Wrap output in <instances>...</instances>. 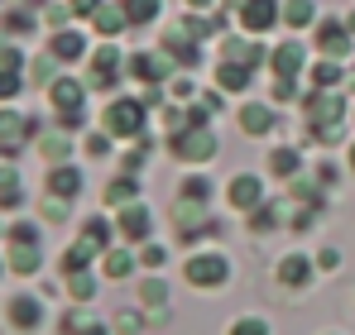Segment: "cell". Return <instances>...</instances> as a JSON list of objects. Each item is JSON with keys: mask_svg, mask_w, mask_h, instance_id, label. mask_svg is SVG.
<instances>
[{"mask_svg": "<svg viewBox=\"0 0 355 335\" xmlns=\"http://www.w3.org/2000/svg\"><path fill=\"white\" fill-rule=\"evenodd\" d=\"M139 302H144V307L168 302V287H164V278H144V282H139Z\"/></svg>", "mask_w": 355, "mask_h": 335, "instance_id": "obj_22", "label": "cell"}, {"mask_svg": "<svg viewBox=\"0 0 355 335\" xmlns=\"http://www.w3.org/2000/svg\"><path fill=\"white\" fill-rule=\"evenodd\" d=\"M297 168H302V154L297 149H274L269 154V172H279V177H293Z\"/></svg>", "mask_w": 355, "mask_h": 335, "instance_id": "obj_17", "label": "cell"}, {"mask_svg": "<svg viewBox=\"0 0 355 335\" xmlns=\"http://www.w3.org/2000/svg\"><path fill=\"white\" fill-rule=\"evenodd\" d=\"M226 201H231L236 211H245V216H254V211L264 206V182L250 177V172H240V177L226 182Z\"/></svg>", "mask_w": 355, "mask_h": 335, "instance_id": "obj_4", "label": "cell"}, {"mask_svg": "<svg viewBox=\"0 0 355 335\" xmlns=\"http://www.w3.org/2000/svg\"><path fill=\"white\" fill-rule=\"evenodd\" d=\"M346 29H351V34H355V15H346Z\"/></svg>", "mask_w": 355, "mask_h": 335, "instance_id": "obj_40", "label": "cell"}, {"mask_svg": "<svg viewBox=\"0 0 355 335\" xmlns=\"http://www.w3.org/2000/svg\"><path fill=\"white\" fill-rule=\"evenodd\" d=\"M87 239H92V244H96V249H101V244H106V239H111V225L101 221V216H92V221H87Z\"/></svg>", "mask_w": 355, "mask_h": 335, "instance_id": "obj_30", "label": "cell"}, {"mask_svg": "<svg viewBox=\"0 0 355 335\" xmlns=\"http://www.w3.org/2000/svg\"><path fill=\"white\" fill-rule=\"evenodd\" d=\"M29 134H34V125H29L24 115H15V111H0V144H5V149L24 144Z\"/></svg>", "mask_w": 355, "mask_h": 335, "instance_id": "obj_10", "label": "cell"}, {"mask_svg": "<svg viewBox=\"0 0 355 335\" xmlns=\"http://www.w3.org/2000/svg\"><path fill=\"white\" fill-rule=\"evenodd\" d=\"M106 134H116V139L144 134V106H139V101H111V111H106Z\"/></svg>", "mask_w": 355, "mask_h": 335, "instance_id": "obj_3", "label": "cell"}, {"mask_svg": "<svg viewBox=\"0 0 355 335\" xmlns=\"http://www.w3.org/2000/svg\"><path fill=\"white\" fill-rule=\"evenodd\" d=\"M106 201H111V206H130V201H135V182H130V177H116V182L106 187Z\"/></svg>", "mask_w": 355, "mask_h": 335, "instance_id": "obj_23", "label": "cell"}, {"mask_svg": "<svg viewBox=\"0 0 355 335\" xmlns=\"http://www.w3.org/2000/svg\"><path fill=\"white\" fill-rule=\"evenodd\" d=\"M307 129L312 125H331V120H341V96H327V91H317L312 101H307Z\"/></svg>", "mask_w": 355, "mask_h": 335, "instance_id": "obj_11", "label": "cell"}, {"mask_svg": "<svg viewBox=\"0 0 355 335\" xmlns=\"http://www.w3.org/2000/svg\"><path fill=\"white\" fill-rule=\"evenodd\" d=\"M10 264H15V273H34L39 269V244H15Z\"/></svg>", "mask_w": 355, "mask_h": 335, "instance_id": "obj_20", "label": "cell"}, {"mask_svg": "<svg viewBox=\"0 0 355 335\" xmlns=\"http://www.w3.org/2000/svg\"><path fill=\"white\" fill-rule=\"evenodd\" d=\"M346 159H351V172H355V144H351V154H346Z\"/></svg>", "mask_w": 355, "mask_h": 335, "instance_id": "obj_41", "label": "cell"}, {"mask_svg": "<svg viewBox=\"0 0 355 335\" xmlns=\"http://www.w3.org/2000/svg\"><path fill=\"white\" fill-rule=\"evenodd\" d=\"M240 29H250V34H264V29H274L279 19H284V10H279V0H245L236 10Z\"/></svg>", "mask_w": 355, "mask_h": 335, "instance_id": "obj_5", "label": "cell"}, {"mask_svg": "<svg viewBox=\"0 0 355 335\" xmlns=\"http://www.w3.org/2000/svg\"><path fill=\"white\" fill-rule=\"evenodd\" d=\"M130 19H125V10H96V29L101 34H116V29H125Z\"/></svg>", "mask_w": 355, "mask_h": 335, "instance_id": "obj_26", "label": "cell"}, {"mask_svg": "<svg viewBox=\"0 0 355 335\" xmlns=\"http://www.w3.org/2000/svg\"><path fill=\"white\" fill-rule=\"evenodd\" d=\"M336 264H341V254H336V249H322V259H317V269H336Z\"/></svg>", "mask_w": 355, "mask_h": 335, "instance_id": "obj_36", "label": "cell"}, {"mask_svg": "<svg viewBox=\"0 0 355 335\" xmlns=\"http://www.w3.org/2000/svg\"><path fill=\"white\" fill-rule=\"evenodd\" d=\"M164 259H168L164 244H144V249H139V264H144V269H164Z\"/></svg>", "mask_w": 355, "mask_h": 335, "instance_id": "obj_29", "label": "cell"}, {"mask_svg": "<svg viewBox=\"0 0 355 335\" xmlns=\"http://www.w3.org/2000/svg\"><path fill=\"white\" fill-rule=\"evenodd\" d=\"M240 129L254 134V139H264V134L274 129V111H269V106H245V111H240Z\"/></svg>", "mask_w": 355, "mask_h": 335, "instance_id": "obj_13", "label": "cell"}, {"mask_svg": "<svg viewBox=\"0 0 355 335\" xmlns=\"http://www.w3.org/2000/svg\"><path fill=\"white\" fill-rule=\"evenodd\" d=\"M67 287H72V297H82V302H87V297L96 292V282L87 278V273H72V282H67Z\"/></svg>", "mask_w": 355, "mask_h": 335, "instance_id": "obj_32", "label": "cell"}, {"mask_svg": "<svg viewBox=\"0 0 355 335\" xmlns=\"http://www.w3.org/2000/svg\"><path fill=\"white\" fill-rule=\"evenodd\" d=\"M226 278H231V264L221 254H192L187 259V282L192 287H226Z\"/></svg>", "mask_w": 355, "mask_h": 335, "instance_id": "obj_2", "label": "cell"}, {"mask_svg": "<svg viewBox=\"0 0 355 335\" xmlns=\"http://www.w3.org/2000/svg\"><path fill=\"white\" fill-rule=\"evenodd\" d=\"M87 53V39L82 34H58L53 39V57H62V62H72V57H82Z\"/></svg>", "mask_w": 355, "mask_h": 335, "instance_id": "obj_18", "label": "cell"}, {"mask_svg": "<svg viewBox=\"0 0 355 335\" xmlns=\"http://www.w3.org/2000/svg\"><path fill=\"white\" fill-rule=\"evenodd\" d=\"M216 82H221V91H245V87H250V67L221 62V67H216Z\"/></svg>", "mask_w": 355, "mask_h": 335, "instance_id": "obj_16", "label": "cell"}, {"mask_svg": "<svg viewBox=\"0 0 355 335\" xmlns=\"http://www.w3.org/2000/svg\"><path fill=\"white\" fill-rule=\"evenodd\" d=\"M49 192L67 201L72 192H82V172H77V168H53V172H49Z\"/></svg>", "mask_w": 355, "mask_h": 335, "instance_id": "obj_14", "label": "cell"}, {"mask_svg": "<svg viewBox=\"0 0 355 335\" xmlns=\"http://www.w3.org/2000/svg\"><path fill=\"white\" fill-rule=\"evenodd\" d=\"M72 10H77V15H96L101 5H96V0H72Z\"/></svg>", "mask_w": 355, "mask_h": 335, "instance_id": "obj_37", "label": "cell"}, {"mask_svg": "<svg viewBox=\"0 0 355 335\" xmlns=\"http://www.w3.org/2000/svg\"><path fill=\"white\" fill-rule=\"evenodd\" d=\"M130 273H135V259L120 254V249H111V254H106V278H130Z\"/></svg>", "mask_w": 355, "mask_h": 335, "instance_id": "obj_24", "label": "cell"}, {"mask_svg": "<svg viewBox=\"0 0 355 335\" xmlns=\"http://www.w3.org/2000/svg\"><path fill=\"white\" fill-rule=\"evenodd\" d=\"M312 0H284V19L293 24V29H302V24H312Z\"/></svg>", "mask_w": 355, "mask_h": 335, "instance_id": "obj_19", "label": "cell"}, {"mask_svg": "<svg viewBox=\"0 0 355 335\" xmlns=\"http://www.w3.org/2000/svg\"><path fill=\"white\" fill-rule=\"evenodd\" d=\"M10 192H19V177H15V168H0V197H10Z\"/></svg>", "mask_w": 355, "mask_h": 335, "instance_id": "obj_34", "label": "cell"}, {"mask_svg": "<svg viewBox=\"0 0 355 335\" xmlns=\"http://www.w3.org/2000/svg\"><path fill=\"white\" fill-rule=\"evenodd\" d=\"M10 321H15L19 331H34V326L44 321V316H39V302H34V297H15V302H10Z\"/></svg>", "mask_w": 355, "mask_h": 335, "instance_id": "obj_15", "label": "cell"}, {"mask_svg": "<svg viewBox=\"0 0 355 335\" xmlns=\"http://www.w3.org/2000/svg\"><path fill=\"white\" fill-rule=\"evenodd\" d=\"M5 29H10V34H29V29H34V19L15 10V15H5Z\"/></svg>", "mask_w": 355, "mask_h": 335, "instance_id": "obj_33", "label": "cell"}, {"mask_svg": "<svg viewBox=\"0 0 355 335\" xmlns=\"http://www.w3.org/2000/svg\"><path fill=\"white\" fill-rule=\"evenodd\" d=\"M173 154L182 163H207L211 154H216V134H211V125H187V129H178L173 134Z\"/></svg>", "mask_w": 355, "mask_h": 335, "instance_id": "obj_1", "label": "cell"}, {"mask_svg": "<svg viewBox=\"0 0 355 335\" xmlns=\"http://www.w3.org/2000/svg\"><path fill=\"white\" fill-rule=\"evenodd\" d=\"M312 77H317V91H331V87L341 82V67H331V62H322V67H317Z\"/></svg>", "mask_w": 355, "mask_h": 335, "instance_id": "obj_28", "label": "cell"}, {"mask_svg": "<svg viewBox=\"0 0 355 335\" xmlns=\"http://www.w3.org/2000/svg\"><path fill=\"white\" fill-rule=\"evenodd\" d=\"M44 149H49L53 159H67V139H44Z\"/></svg>", "mask_w": 355, "mask_h": 335, "instance_id": "obj_35", "label": "cell"}, {"mask_svg": "<svg viewBox=\"0 0 355 335\" xmlns=\"http://www.w3.org/2000/svg\"><path fill=\"white\" fill-rule=\"evenodd\" d=\"M77 335H111V331H106V326H96V321H87V326H82Z\"/></svg>", "mask_w": 355, "mask_h": 335, "instance_id": "obj_39", "label": "cell"}, {"mask_svg": "<svg viewBox=\"0 0 355 335\" xmlns=\"http://www.w3.org/2000/svg\"><path fill=\"white\" fill-rule=\"evenodd\" d=\"M312 44H317V53H327V57H346V53H351V29H346V19H327V24H317Z\"/></svg>", "mask_w": 355, "mask_h": 335, "instance_id": "obj_6", "label": "cell"}, {"mask_svg": "<svg viewBox=\"0 0 355 335\" xmlns=\"http://www.w3.org/2000/svg\"><path fill=\"white\" fill-rule=\"evenodd\" d=\"M116 230L125 239H149V211H144V206H120Z\"/></svg>", "mask_w": 355, "mask_h": 335, "instance_id": "obj_9", "label": "cell"}, {"mask_svg": "<svg viewBox=\"0 0 355 335\" xmlns=\"http://www.w3.org/2000/svg\"><path fill=\"white\" fill-rule=\"evenodd\" d=\"M317 273V259H307V254H288L284 264H279V282L284 287H307Z\"/></svg>", "mask_w": 355, "mask_h": 335, "instance_id": "obj_7", "label": "cell"}, {"mask_svg": "<svg viewBox=\"0 0 355 335\" xmlns=\"http://www.w3.org/2000/svg\"><path fill=\"white\" fill-rule=\"evenodd\" d=\"M173 96H192V82L187 77H173Z\"/></svg>", "mask_w": 355, "mask_h": 335, "instance_id": "obj_38", "label": "cell"}, {"mask_svg": "<svg viewBox=\"0 0 355 335\" xmlns=\"http://www.w3.org/2000/svg\"><path fill=\"white\" fill-rule=\"evenodd\" d=\"M302 57H307V48H302V44H279L269 62H274V72H279V77H297Z\"/></svg>", "mask_w": 355, "mask_h": 335, "instance_id": "obj_12", "label": "cell"}, {"mask_svg": "<svg viewBox=\"0 0 355 335\" xmlns=\"http://www.w3.org/2000/svg\"><path fill=\"white\" fill-rule=\"evenodd\" d=\"M120 10H125V19H135V24H149V19L159 15V0H125Z\"/></svg>", "mask_w": 355, "mask_h": 335, "instance_id": "obj_21", "label": "cell"}, {"mask_svg": "<svg viewBox=\"0 0 355 335\" xmlns=\"http://www.w3.org/2000/svg\"><path fill=\"white\" fill-rule=\"evenodd\" d=\"M19 87H24V82H19V72H5V67H0V101L19 96Z\"/></svg>", "mask_w": 355, "mask_h": 335, "instance_id": "obj_31", "label": "cell"}, {"mask_svg": "<svg viewBox=\"0 0 355 335\" xmlns=\"http://www.w3.org/2000/svg\"><path fill=\"white\" fill-rule=\"evenodd\" d=\"M82 96H87V91H82V82H72V77H58V82L49 87V101H53L62 115H67V111H82Z\"/></svg>", "mask_w": 355, "mask_h": 335, "instance_id": "obj_8", "label": "cell"}, {"mask_svg": "<svg viewBox=\"0 0 355 335\" xmlns=\"http://www.w3.org/2000/svg\"><path fill=\"white\" fill-rule=\"evenodd\" d=\"M182 201H197V206L211 201V182H207V177H187V182H182Z\"/></svg>", "mask_w": 355, "mask_h": 335, "instance_id": "obj_25", "label": "cell"}, {"mask_svg": "<svg viewBox=\"0 0 355 335\" xmlns=\"http://www.w3.org/2000/svg\"><path fill=\"white\" fill-rule=\"evenodd\" d=\"M226 335H269V326H264L259 316H240V321H231Z\"/></svg>", "mask_w": 355, "mask_h": 335, "instance_id": "obj_27", "label": "cell"}]
</instances>
